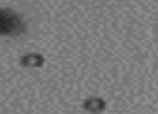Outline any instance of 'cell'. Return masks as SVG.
<instances>
[{"label": "cell", "mask_w": 158, "mask_h": 114, "mask_svg": "<svg viewBox=\"0 0 158 114\" xmlns=\"http://www.w3.org/2000/svg\"><path fill=\"white\" fill-rule=\"evenodd\" d=\"M26 24L23 17L9 8H0V36L17 37L25 32Z\"/></svg>", "instance_id": "1"}, {"label": "cell", "mask_w": 158, "mask_h": 114, "mask_svg": "<svg viewBox=\"0 0 158 114\" xmlns=\"http://www.w3.org/2000/svg\"><path fill=\"white\" fill-rule=\"evenodd\" d=\"M44 64H45V57L41 53L30 52L19 57V65L23 68L40 69L44 66Z\"/></svg>", "instance_id": "2"}, {"label": "cell", "mask_w": 158, "mask_h": 114, "mask_svg": "<svg viewBox=\"0 0 158 114\" xmlns=\"http://www.w3.org/2000/svg\"><path fill=\"white\" fill-rule=\"evenodd\" d=\"M106 101L102 98L92 97L87 98L83 102V109L92 114H100L106 110Z\"/></svg>", "instance_id": "3"}]
</instances>
